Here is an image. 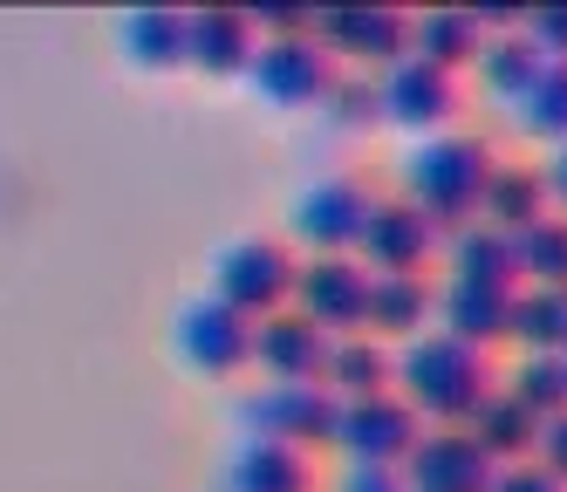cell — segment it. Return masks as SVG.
Wrapping results in <instances>:
<instances>
[{
    "label": "cell",
    "instance_id": "obj_1",
    "mask_svg": "<svg viewBox=\"0 0 567 492\" xmlns=\"http://www.w3.org/2000/svg\"><path fill=\"white\" fill-rule=\"evenodd\" d=\"M493 383H499V369L485 349H465V342L444 336V328H424V336H411L396 349V383L390 390L417 410L424 431H452V424L472 418Z\"/></svg>",
    "mask_w": 567,
    "mask_h": 492
},
{
    "label": "cell",
    "instance_id": "obj_2",
    "mask_svg": "<svg viewBox=\"0 0 567 492\" xmlns=\"http://www.w3.org/2000/svg\"><path fill=\"white\" fill-rule=\"evenodd\" d=\"M493 137H478V131H437V137H417V144H403V198L424 205V213L452 233L465 219H478V198H485V178H493Z\"/></svg>",
    "mask_w": 567,
    "mask_h": 492
},
{
    "label": "cell",
    "instance_id": "obj_3",
    "mask_svg": "<svg viewBox=\"0 0 567 492\" xmlns=\"http://www.w3.org/2000/svg\"><path fill=\"white\" fill-rule=\"evenodd\" d=\"M295 280H301V254L280 233H233L206 254V295L247 321L295 308Z\"/></svg>",
    "mask_w": 567,
    "mask_h": 492
},
{
    "label": "cell",
    "instance_id": "obj_4",
    "mask_svg": "<svg viewBox=\"0 0 567 492\" xmlns=\"http://www.w3.org/2000/svg\"><path fill=\"white\" fill-rule=\"evenodd\" d=\"M377 213V185L355 178V172H329V178H308L288 205V239L301 260H329V254H355L362 226Z\"/></svg>",
    "mask_w": 567,
    "mask_h": 492
},
{
    "label": "cell",
    "instance_id": "obj_5",
    "mask_svg": "<svg viewBox=\"0 0 567 492\" xmlns=\"http://www.w3.org/2000/svg\"><path fill=\"white\" fill-rule=\"evenodd\" d=\"M172 356L198 383H233V377L254 369V321L233 315L226 301H213L206 287H198V295H185L172 308Z\"/></svg>",
    "mask_w": 567,
    "mask_h": 492
},
{
    "label": "cell",
    "instance_id": "obj_6",
    "mask_svg": "<svg viewBox=\"0 0 567 492\" xmlns=\"http://www.w3.org/2000/svg\"><path fill=\"white\" fill-rule=\"evenodd\" d=\"M377 110L396 137H437V131H458V110H465V75L437 69V62H417L403 55L377 75Z\"/></svg>",
    "mask_w": 567,
    "mask_h": 492
},
{
    "label": "cell",
    "instance_id": "obj_7",
    "mask_svg": "<svg viewBox=\"0 0 567 492\" xmlns=\"http://www.w3.org/2000/svg\"><path fill=\"white\" fill-rule=\"evenodd\" d=\"M336 410L342 403L329 397V383H254L233 403V424H239V438H280L301 451H329Z\"/></svg>",
    "mask_w": 567,
    "mask_h": 492
},
{
    "label": "cell",
    "instance_id": "obj_8",
    "mask_svg": "<svg viewBox=\"0 0 567 492\" xmlns=\"http://www.w3.org/2000/svg\"><path fill=\"white\" fill-rule=\"evenodd\" d=\"M315 41L342 75H383L411 55V8H315Z\"/></svg>",
    "mask_w": 567,
    "mask_h": 492
},
{
    "label": "cell",
    "instance_id": "obj_9",
    "mask_svg": "<svg viewBox=\"0 0 567 492\" xmlns=\"http://www.w3.org/2000/svg\"><path fill=\"white\" fill-rule=\"evenodd\" d=\"M336 62L321 55V41L315 34H295V41H260L254 49V69H247V96L260 110H280V116H315L321 96L336 90Z\"/></svg>",
    "mask_w": 567,
    "mask_h": 492
},
{
    "label": "cell",
    "instance_id": "obj_10",
    "mask_svg": "<svg viewBox=\"0 0 567 492\" xmlns=\"http://www.w3.org/2000/svg\"><path fill=\"white\" fill-rule=\"evenodd\" d=\"M355 260L370 274H437L444 226L424 213V205H411L403 192H377V213H370V226H362Z\"/></svg>",
    "mask_w": 567,
    "mask_h": 492
},
{
    "label": "cell",
    "instance_id": "obj_11",
    "mask_svg": "<svg viewBox=\"0 0 567 492\" xmlns=\"http://www.w3.org/2000/svg\"><path fill=\"white\" fill-rule=\"evenodd\" d=\"M417 438H424L417 410L403 403L396 390H383V397H355V403L336 410L329 451H336L342 465H403L417 451Z\"/></svg>",
    "mask_w": 567,
    "mask_h": 492
},
{
    "label": "cell",
    "instance_id": "obj_12",
    "mask_svg": "<svg viewBox=\"0 0 567 492\" xmlns=\"http://www.w3.org/2000/svg\"><path fill=\"white\" fill-rule=\"evenodd\" d=\"M329 451H301L280 438H233L219 459V492H329Z\"/></svg>",
    "mask_w": 567,
    "mask_h": 492
},
{
    "label": "cell",
    "instance_id": "obj_13",
    "mask_svg": "<svg viewBox=\"0 0 567 492\" xmlns=\"http://www.w3.org/2000/svg\"><path fill=\"white\" fill-rule=\"evenodd\" d=\"M295 315H308L321 336H355V328H370V267H362L355 254L301 260Z\"/></svg>",
    "mask_w": 567,
    "mask_h": 492
},
{
    "label": "cell",
    "instance_id": "obj_14",
    "mask_svg": "<svg viewBox=\"0 0 567 492\" xmlns=\"http://www.w3.org/2000/svg\"><path fill=\"white\" fill-rule=\"evenodd\" d=\"M254 49H260L254 8H192V28H185V69H192L198 82H247Z\"/></svg>",
    "mask_w": 567,
    "mask_h": 492
},
{
    "label": "cell",
    "instance_id": "obj_15",
    "mask_svg": "<svg viewBox=\"0 0 567 492\" xmlns=\"http://www.w3.org/2000/svg\"><path fill=\"white\" fill-rule=\"evenodd\" d=\"M329 342L321 328L295 308H280L267 321H254V383H321V369H329Z\"/></svg>",
    "mask_w": 567,
    "mask_h": 492
},
{
    "label": "cell",
    "instance_id": "obj_16",
    "mask_svg": "<svg viewBox=\"0 0 567 492\" xmlns=\"http://www.w3.org/2000/svg\"><path fill=\"white\" fill-rule=\"evenodd\" d=\"M499 465L452 424V431H424L417 451L403 459V485L411 492H493Z\"/></svg>",
    "mask_w": 567,
    "mask_h": 492
},
{
    "label": "cell",
    "instance_id": "obj_17",
    "mask_svg": "<svg viewBox=\"0 0 567 492\" xmlns=\"http://www.w3.org/2000/svg\"><path fill=\"white\" fill-rule=\"evenodd\" d=\"M513 295L519 287H478V280H444L437 274V328L465 349H506L513 336Z\"/></svg>",
    "mask_w": 567,
    "mask_h": 492
},
{
    "label": "cell",
    "instance_id": "obj_18",
    "mask_svg": "<svg viewBox=\"0 0 567 492\" xmlns=\"http://www.w3.org/2000/svg\"><path fill=\"white\" fill-rule=\"evenodd\" d=\"M185 28H192V8H124L110 21V41L137 75H172L185 69Z\"/></svg>",
    "mask_w": 567,
    "mask_h": 492
},
{
    "label": "cell",
    "instance_id": "obj_19",
    "mask_svg": "<svg viewBox=\"0 0 567 492\" xmlns=\"http://www.w3.org/2000/svg\"><path fill=\"white\" fill-rule=\"evenodd\" d=\"M540 69H547V55L526 41L519 28L513 34H485V49H478V62H472V75H465V90H478L493 110H519L526 103V90L540 82Z\"/></svg>",
    "mask_w": 567,
    "mask_h": 492
},
{
    "label": "cell",
    "instance_id": "obj_20",
    "mask_svg": "<svg viewBox=\"0 0 567 492\" xmlns=\"http://www.w3.org/2000/svg\"><path fill=\"white\" fill-rule=\"evenodd\" d=\"M437 328V274H370V336L403 349Z\"/></svg>",
    "mask_w": 567,
    "mask_h": 492
},
{
    "label": "cell",
    "instance_id": "obj_21",
    "mask_svg": "<svg viewBox=\"0 0 567 492\" xmlns=\"http://www.w3.org/2000/svg\"><path fill=\"white\" fill-rule=\"evenodd\" d=\"M554 205H547V164L540 157H506L493 164V178H485V198H478V219L485 226H499V233H519V226H534L547 219Z\"/></svg>",
    "mask_w": 567,
    "mask_h": 492
},
{
    "label": "cell",
    "instance_id": "obj_22",
    "mask_svg": "<svg viewBox=\"0 0 567 492\" xmlns=\"http://www.w3.org/2000/svg\"><path fill=\"white\" fill-rule=\"evenodd\" d=\"M458 431H465V438H472V444H478L493 465H526V459L540 451V418H534L526 403H513L499 383L478 397V410H472V418H465Z\"/></svg>",
    "mask_w": 567,
    "mask_h": 492
},
{
    "label": "cell",
    "instance_id": "obj_23",
    "mask_svg": "<svg viewBox=\"0 0 567 492\" xmlns=\"http://www.w3.org/2000/svg\"><path fill=\"white\" fill-rule=\"evenodd\" d=\"M444 280H478V287H519V267H513V233L485 226V219H465L444 233V260H437Z\"/></svg>",
    "mask_w": 567,
    "mask_h": 492
},
{
    "label": "cell",
    "instance_id": "obj_24",
    "mask_svg": "<svg viewBox=\"0 0 567 492\" xmlns=\"http://www.w3.org/2000/svg\"><path fill=\"white\" fill-rule=\"evenodd\" d=\"M485 49V21L478 8H411V55L417 62H437L452 75H472Z\"/></svg>",
    "mask_w": 567,
    "mask_h": 492
},
{
    "label": "cell",
    "instance_id": "obj_25",
    "mask_svg": "<svg viewBox=\"0 0 567 492\" xmlns=\"http://www.w3.org/2000/svg\"><path fill=\"white\" fill-rule=\"evenodd\" d=\"M321 383H329L336 403H355V397H383L396 383V349L370 328H355V336H336L329 342V369H321Z\"/></svg>",
    "mask_w": 567,
    "mask_h": 492
},
{
    "label": "cell",
    "instance_id": "obj_26",
    "mask_svg": "<svg viewBox=\"0 0 567 492\" xmlns=\"http://www.w3.org/2000/svg\"><path fill=\"white\" fill-rule=\"evenodd\" d=\"M506 349L513 356H567V287H519Z\"/></svg>",
    "mask_w": 567,
    "mask_h": 492
},
{
    "label": "cell",
    "instance_id": "obj_27",
    "mask_svg": "<svg viewBox=\"0 0 567 492\" xmlns=\"http://www.w3.org/2000/svg\"><path fill=\"white\" fill-rule=\"evenodd\" d=\"M499 390L513 403H526L540 424L560 418V410H567V356H513L499 369Z\"/></svg>",
    "mask_w": 567,
    "mask_h": 492
},
{
    "label": "cell",
    "instance_id": "obj_28",
    "mask_svg": "<svg viewBox=\"0 0 567 492\" xmlns=\"http://www.w3.org/2000/svg\"><path fill=\"white\" fill-rule=\"evenodd\" d=\"M513 267H519V287H567V219L547 213L534 226L513 233Z\"/></svg>",
    "mask_w": 567,
    "mask_h": 492
},
{
    "label": "cell",
    "instance_id": "obj_29",
    "mask_svg": "<svg viewBox=\"0 0 567 492\" xmlns=\"http://www.w3.org/2000/svg\"><path fill=\"white\" fill-rule=\"evenodd\" d=\"M513 123H519V137H534L547 151L567 144V62H547L540 69V82L526 90V103L513 110Z\"/></svg>",
    "mask_w": 567,
    "mask_h": 492
},
{
    "label": "cell",
    "instance_id": "obj_30",
    "mask_svg": "<svg viewBox=\"0 0 567 492\" xmlns=\"http://www.w3.org/2000/svg\"><path fill=\"white\" fill-rule=\"evenodd\" d=\"M336 137H362V131H383V110H377V75H336V90L321 96L315 110Z\"/></svg>",
    "mask_w": 567,
    "mask_h": 492
},
{
    "label": "cell",
    "instance_id": "obj_31",
    "mask_svg": "<svg viewBox=\"0 0 567 492\" xmlns=\"http://www.w3.org/2000/svg\"><path fill=\"white\" fill-rule=\"evenodd\" d=\"M519 34L534 41L547 62H567V0H554V8H526L519 14Z\"/></svg>",
    "mask_w": 567,
    "mask_h": 492
},
{
    "label": "cell",
    "instance_id": "obj_32",
    "mask_svg": "<svg viewBox=\"0 0 567 492\" xmlns=\"http://www.w3.org/2000/svg\"><path fill=\"white\" fill-rule=\"evenodd\" d=\"M329 492H411V485H403V465H336Z\"/></svg>",
    "mask_w": 567,
    "mask_h": 492
},
{
    "label": "cell",
    "instance_id": "obj_33",
    "mask_svg": "<svg viewBox=\"0 0 567 492\" xmlns=\"http://www.w3.org/2000/svg\"><path fill=\"white\" fill-rule=\"evenodd\" d=\"M493 492H567L540 459H526V465H499V479H493Z\"/></svg>",
    "mask_w": 567,
    "mask_h": 492
},
{
    "label": "cell",
    "instance_id": "obj_34",
    "mask_svg": "<svg viewBox=\"0 0 567 492\" xmlns=\"http://www.w3.org/2000/svg\"><path fill=\"white\" fill-rule=\"evenodd\" d=\"M534 459H540V465H547V472L567 485V410L540 424V451H534Z\"/></svg>",
    "mask_w": 567,
    "mask_h": 492
},
{
    "label": "cell",
    "instance_id": "obj_35",
    "mask_svg": "<svg viewBox=\"0 0 567 492\" xmlns=\"http://www.w3.org/2000/svg\"><path fill=\"white\" fill-rule=\"evenodd\" d=\"M540 164H547V205L567 219V144H560V151H547Z\"/></svg>",
    "mask_w": 567,
    "mask_h": 492
}]
</instances>
